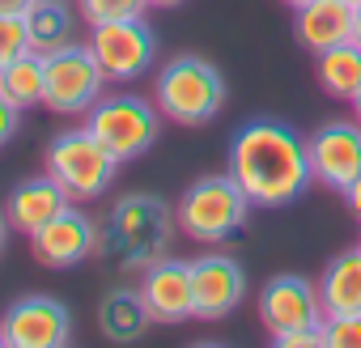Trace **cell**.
Listing matches in <instances>:
<instances>
[{"label":"cell","mask_w":361,"mask_h":348,"mask_svg":"<svg viewBox=\"0 0 361 348\" xmlns=\"http://www.w3.org/2000/svg\"><path fill=\"white\" fill-rule=\"evenodd\" d=\"M226 170L255 209H285L314 183L310 144L281 119H251L234 132Z\"/></svg>","instance_id":"obj_1"},{"label":"cell","mask_w":361,"mask_h":348,"mask_svg":"<svg viewBox=\"0 0 361 348\" xmlns=\"http://www.w3.org/2000/svg\"><path fill=\"white\" fill-rule=\"evenodd\" d=\"M174 230H178V221H174V213H170V204H166L161 196L132 192V196H123V200L111 204V213H106V221H102L98 255H102L111 268L145 272V268H153L157 259H166Z\"/></svg>","instance_id":"obj_2"},{"label":"cell","mask_w":361,"mask_h":348,"mask_svg":"<svg viewBox=\"0 0 361 348\" xmlns=\"http://www.w3.org/2000/svg\"><path fill=\"white\" fill-rule=\"evenodd\" d=\"M153 102L178 128H204L226 106V77L204 56H174L153 81Z\"/></svg>","instance_id":"obj_3"},{"label":"cell","mask_w":361,"mask_h":348,"mask_svg":"<svg viewBox=\"0 0 361 348\" xmlns=\"http://www.w3.org/2000/svg\"><path fill=\"white\" fill-rule=\"evenodd\" d=\"M251 209L255 204L247 200V192L234 183V174L226 170V174H204V179H196L183 196H178L174 221H178V234H183V238L213 247V242L234 238L247 225Z\"/></svg>","instance_id":"obj_4"},{"label":"cell","mask_w":361,"mask_h":348,"mask_svg":"<svg viewBox=\"0 0 361 348\" xmlns=\"http://www.w3.org/2000/svg\"><path fill=\"white\" fill-rule=\"evenodd\" d=\"M47 174L77 204H90L111 192L115 174H119V157L90 128H64L47 144Z\"/></svg>","instance_id":"obj_5"},{"label":"cell","mask_w":361,"mask_h":348,"mask_svg":"<svg viewBox=\"0 0 361 348\" xmlns=\"http://www.w3.org/2000/svg\"><path fill=\"white\" fill-rule=\"evenodd\" d=\"M85 128L123 161L145 157L157 144L161 132V111L157 102L140 98V94H102L90 111H85Z\"/></svg>","instance_id":"obj_6"},{"label":"cell","mask_w":361,"mask_h":348,"mask_svg":"<svg viewBox=\"0 0 361 348\" xmlns=\"http://www.w3.org/2000/svg\"><path fill=\"white\" fill-rule=\"evenodd\" d=\"M43 64H47V94H43L47 111H56V115H85L102 98L106 73L94 60L90 43H68V47L43 56Z\"/></svg>","instance_id":"obj_7"},{"label":"cell","mask_w":361,"mask_h":348,"mask_svg":"<svg viewBox=\"0 0 361 348\" xmlns=\"http://www.w3.org/2000/svg\"><path fill=\"white\" fill-rule=\"evenodd\" d=\"M90 51L102 64L111 85L136 81L153 68L157 60V35L149 30L145 18H128V22H102L90 26Z\"/></svg>","instance_id":"obj_8"},{"label":"cell","mask_w":361,"mask_h":348,"mask_svg":"<svg viewBox=\"0 0 361 348\" xmlns=\"http://www.w3.org/2000/svg\"><path fill=\"white\" fill-rule=\"evenodd\" d=\"M0 340L5 348H64L73 340V314L60 297L47 293L18 297L0 318Z\"/></svg>","instance_id":"obj_9"},{"label":"cell","mask_w":361,"mask_h":348,"mask_svg":"<svg viewBox=\"0 0 361 348\" xmlns=\"http://www.w3.org/2000/svg\"><path fill=\"white\" fill-rule=\"evenodd\" d=\"M247 297V272L226 251H204L192 259V318L221 323L230 318Z\"/></svg>","instance_id":"obj_10"},{"label":"cell","mask_w":361,"mask_h":348,"mask_svg":"<svg viewBox=\"0 0 361 348\" xmlns=\"http://www.w3.org/2000/svg\"><path fill=\"white\" fill-rule=\"evenodd\" d=\"M323 297H319V285H310L306 276H272L264 289H259V323L264 331L276 340V335H289V331H306V327H323Z\"/></svg>","instance_id":"obj_11"},{"label":"cell","mask_w":361,"mask_h":348,"mask_svg":"<svg viewBox=\"0 0 361 348\" xmlns=\"http://www.w3.org/2000/svg\"><path fill=\"white\" fill-rule=\"evenodd\" d=\"M306 144H310L314 183L344 196L361 179V119H331Z\"/></svg>","instance_id":"obj_12"},{"label":"cell","mask_w":361,"mask_h":348,"mask_svg":"<svg viewBox=\"0 0 361 348\" xmlns=\"http://www.w3.org/2000/svg\"><path fill=\"white\" fill-rule=\"evenodd\" d=\"M98 242H102V225H94L90 213L68 204L56 221H47L30 238V251L43 268H77L90 255H98Z\"/></svg>","instance_id":"obj_13"},{"label":"cell","mask_w":361,"mask_h":348,"mask_svg":"<svg viewBox=\"0 0 361 348\" xmlns=\"http://www.w3.org/2000/svg\"><path fill=\"white\" fill-rule=\"evenodd\" d=\"M140 297L153 314V323L174 327L192 318V263L188 259H157L140 272Z\"/></svg>","instance_id":"obj_14"},{"label":"cell","mask_w":361,"mask_h":348,"mask_svg":"<svg viewBox=\"0 0 361 348\" xmlns=\"http://www.w3.org/2000/svg\"><path fill=\"white\" fill-rule=\"evenodd\" d=\"M73 204V196L51 179V174H39V179H26L9 192L5 200V217H9V230H18L22 238H35L47 221H56L64 209Z\"/></svg>","instance_id":"obj_15"},{"label":"cell","mask_w":361,"mask_h":348,"mask_svg":"<svg viewBox=\"0 0 361 348\" xmlns=\"http://www.w3.org/2000/svg\"><path fill=\"white\" fill-rule=\"evenodd\" d=\"M353 9H357V5H348V0H310V5L293 9V13H298V18H293L298 43H302L310 56L348 43V39H353Z\"/></svg>","instance_id":"obj_16"},{"label":"cell","mask_w":361,"mask_h":348,"mask_svg":"<svg viewBox=\"0 0 361 348\" xmlns=\"http://www.w3.org/2000/svg\"><path fill=\"white\" fill-rule=\"evenodd\" d=\"M319 297H323V314L340 318V314H361V247L336 255L323 276H319Z\"/></svg>","instance_id":"obj_17"},{"label":"cell","mask_w":361,"mask_h":348,"mask_svg":"<svg viewBox=\"0 0 361 348\" xmlns=\"http://www.w3.org/2000/svg\"><path fill=\"white\" fill-rule=\"evenodd\" d=\"M149 323H153V314H149L140 289H111V293L102 297V306H98V327H102V335H106L111 344H132V340H140V335L149 331Z\"/></svg>","instance_id":"obj_18"},{"label":"cell","mask_w":361,"mask_h":348,"mask_svg":"<svg viewBox=\"0 0 361 348\" xmlns=\"http://www.w3.org/2000/svg\"><path fill=\"white\" fill-rule=\"evenodd\" d=\"M26 18V35H30V51L39 56H51L68 43H77V18L64 0H30V9L22 13Z\"/></svg>","instance_id":"obj_19"},{"label":"cell","mask_w":361,"mask_h":348,"mask_svg":"<svg viewBox=\"0 0 361 348\" xmlns=\"http://www.w3.org/2000/svg\"><path fill=\"white\" fill-rule=\"evenodd\" d=\"M314 77L323 85L327 98L336 102H353V94L361 89V47L348 39L340 47H327L314 56Z\"/></svg>","instance_id":"obj_20"},{"label":"cell","mask_w":361,"mask_h":348,"mask_svg":"<svg viewBox=\"0 0 361 348\" xmlns=\"http://www.w3.org/2000/svg\"><path fill=\"white\" fill-rule=\"evenodd\" d=\"M0 89H5L22 111L35 106V102H43V94H47V64H43V56L26 51L9 68H0Z\"/></svg>","instance_id":"obj_21"},{"label":"cell","mask_w":361,"mask_h":348,"mask_svg":"<svg viewBox=\"0 0 361 348\" xmlns=\"http://www.w3.org/2000/svg\"><path fill=\"white\" fill-rule=\"evenodd\" d=\"M77 9L90 26L102 22H128V18H145V9H153L149 0H77Z\"/></svg>","instance_id":"obj_22"},{"label":"cell","mask_w":361,"mask_h":348,"mask_svg":"<svg viewBox=\"0 0 361 348\" xmlns=\"http://www.w3.org/2000/svg\"><path fill=\"white\" fill-rule=\"evenodd\" d=\"M30 51V35H26V18H9L0 13V68H9L18 56Z\"/></svg>","instance_id":"obj_23"},{"label":"cell","mask_w":361,"mask_h":348,"mask_svg":"<svg viewBox=\"0 0 361 348\" xmlns=\"http://www.w3.org/2000/svg\"><path fill=\"white\" fill-rule=\"evenodd\" d=\"M323 340L327 348H361V314L323 318Z\"/></svg>","instance_id":"obj_24"},{"label":"cell","mask_w":361,"mask_h":348,"mask_svg":"<svg viewBox=\"0 0 361 348\" xmlns=\"http://www.w3.org/2000/svg\"><path fill=\"white\" fill-rule=\"evenodd\" d=\"M18 123H22V106H18L5 89H0V149L18 136Z\"/></svg>","instance_id":"obj_25"},{"label":"cell","mask_w":361,"mask_h":348,"mask_svg":"<svg viewBox=\"0 0 361 348\" xmlns=\"http://www.w3.org/2000/svg\"><path fill=\"white\" fill-rule=\"evenodd\" d=\"M272 344H276V348H327V340H323V327H306V331H289V335H276Z\"/></svg>","instance_id":"obj_26"},{"label":"cell","mask_w":361,"mask_h":348,"mask_svg":"<svg viewBox=\"0 0 361 348\" xmlns=\"http://www.w3.org/2000/svg\"><path fill=\"white\" fill-rule=\"evenodd\" d=\"M344 204H348V209H353V217L361 221V179H357V183L344 192Z\"/></svg>","instance_id":"obj_27"},{"label":"cell","mask_w":361,"mask_h":348,"mask_svg":"<svg viewBox=\"0 0 361 348\" xmlns=\"http://www.w3.org/2000/svg\"><path fill=\"white\" fill-rule=\"evenodd\" d=\"M30 9V0H0V13H9V18H22Z\"/></svg>","instance_id":"obj_28"},{"label":"cell","mask_w":361,"mask_h":348,"mask_svg":"<svg viewBox=\"0 0 361 348\" xmlns=\"http://www.w3.org/2000/svg\"><path fill=\"white\" fill-rule=\"evenodd\" d=\"M353 43H357V47H361V5H357V9H353Z\"/></svg>","instance_id":"obj_29"},{"label":"cell","mask_w":361,"mask_h":348,"mask_svg":"<svg viewBox=\"0 0 361 348\" xmlns=\"http://www.w3.org/2000/svg\"><path fill=\"white\" fill-rule=\"evenodd\" d=\"M5 238H9V217H5V209H0V251H5Z\"/></svg>","instance_id":"obj_30"},{"label":"cell","mask_w":361,"mask_h":348,"mask_svg":"<svg viewBox=\"0 0 361 348\" xmlns=\"http://www.w3.org/2000/svg\"><path fill=\"white\" fill-rule=\"evenodd\" d=\"M153 9H174V5H183V0H149Z\"/></svg>","instance_id":"obj_31"},{"label":"cell","mask_w":361,"mask_h":348,"mask_svg":"<svg viewBox=\"0 0 361 348\" xmlns=\"http://www.w3.org/2000/svg\"><path fill=\"white\" fill-rule=\"evenodd\" d=\"M353 119H361V89L353 94Z\"/></svg>","instance_id":"obj_32"},{"label":"cell","mask_w":361,"mask_h":348,"mask_svg":"<svg viewBox=\"0 0 361 348\" xmlns=\"http://www.w3.org/2000/svg\"><path fill=\"white\" fill-rule=\"evenodd\" d=\"M285 5H289V9H302V5H310V0H285Z\"/></svg>","instance_id":"obj_33"},{"label":"cell","mask_w":361,"mask_h":348,"mask_svg":"<svg viewBox=\"0 0 361 348\" xmlns=\"http://www.w3.org/2000/svg\"><path fill=\"white\" fill-rule=\"evenodd\" d=\"M348 5H361V0H348Z\"/></svg>","instance_id":"obj_34"},{"label":"cell","mask_w":361,"mask_h":348,"mask_svg":"<svg viewBox=\"0 0 361 348\" xmlns=\"http://www.w3.org/2000/svg\"><path fill=\"white\" fill-rule=\"evenodd\" d=\"M0 348H5V340H0Z\"/></svg>","instance_id":"obj_35"}]
</instances>
